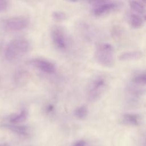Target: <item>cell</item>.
I'll return each instance as SVG.
<instances>
[{
  "mask_svg": "<svg viewBox=\"0 0 146 146\" xmlns=\"http://www.w3.org/2000/svg\"><path fill=\"white\" fill-rule=\"evenodd\" d=\"M29 64L44 73L51 74L56 71L54 64L46 59L34 58L29 61Z\"/></svg>",
  "mask_w": 146,
  "mask_h": 146,
  "instance_id": "52a82bcc",
  "label": "cell"
},
{
  "mask_svg": "<svg viewBox=\"0 0 146 146\" xmlns=\"http://www.w3.org/2000/svg\"><path fill=\"white\" fill-rule=\"evenodd\" d=\"M145 72L140 71L136 73L132 78V83L133 84L142 87L145 85Z\"/></svg>",
  "mask_w": 146,
  "mask_h": 146,
  "instance_id": "5bb4252c",
  "label": "cell"
},
{
  "mask_svg": "<svg viewBox=\"0 0 146 146\" xmlns=\"http://www.w3.org/2000/svg\"><path fill=\"white\" fill-rule=\"evenodd\" d=\"M51 37L53 44L58 49L66 50L68 46V40L64 30L59 26H54L51 31Z\"/></svg>",
  "mask_w": 146,
  "mask_h": 146,
  "instance_id": "5b68a950",
  "label": "cell"
},
{
  "mask_svg": "<svg viewBox=\"0 0 146 146\" xmlns=\"http://www.w3.org/2000/svg\"><path fill=\"white\" fill-rule=\"evenodd\" d=\"M140 117L134 113H125L123 116L122 121L124 124L128 125L136 126L140 123Z\"/></svg>",
  "mask_w": 146,
  "mask_h": 146,
  "instance_id": "8fae6325",
  "label": "cell"
},
{
  "mask_svg": "<svg viewBox=\"0 0 146 146\" xmlns=\"http://www.w3.org/2000/svg\"><path fill=\"white\" fill-rule=\"evenodd\" d=\"M29 41L23 37H18L12 39L6 46L5 56L7 60L14 62L22 58L30 50Z\"/></svg>",
  "mask_w": 146,
  "mask_h": 146,
  "instance_id": "6da1fadb",
  "label": "cell"
},
{
  "mask_svg": "<svg viewBox=\"0 0 146 146\" xmlns=\"http://www.w3.org/2000/svg\"><path fill=\"white\" fill-rule=\"evenodd\" d=\"M129 7L131 12L139 14L145 18V5L141 1H129Z\"/></svg>",
  "mask_w": 146,
  "mask_h": 146,
  "instance_id": "30bf717a",
  "label": "cell"
},
{
  "mask_svg": "<svg viewBox=\"0 0 146 146\" xmlns=\"http://www.w3.org/2000/svg\"><path fill=\"white\" fill-rule=\"evenodd\" d=\"M28 117V111L26 109H22L20 112L13 115L10 118V122L12 124H18L24 122Z\"/></svg>",
  "mask_w": 146,
  "mask_h": 146,
  "instance_id": "7c38bea8",
  "label": "cell"
},
{
  "mask_svg": "<svg viewBox=\"0 0 146 146\" xmlns=\"http://www.w3.org/2000/svg\"><path fill=\"white\" fill-rule=\"evenodd\" d=\"M143 55V52L140 51H131L121 54L119 59L123 62L136 60L140 59Z\"/></svg>",
  "mask_w": 146,
  "mask_h": 146,
  "instance_id": "9c48e42d",
  "label": "cell"
},
{
  "mask_svg": "<svg viewBox=\"0 0 146 146\" xmlns=\"http://www.w3.org/2000/svg\"><path fill=\"white\" fill-rule=\"evenodd\" d=\"M145 18L133 12H131L128 15V21L132 27L139 29L141 27L145 21Z\"/></svg>",
  "mask_w": 146,
  "mask_h": 146,
  "instance_id": "ba28073f",
  "label": "cell"
},
{
  "mask_svg": "<svg viewBox=\"0 0 146 146\" xmlns=\"http://www.w3.org/2000/svg\"><path fill=\"white\" fill-rule=\"evenodd\" d=\"M52 18L54 20L57 22H60L65 20L67 18L66 14L61 11H54L52 13Z\"/></svg>",
  "mask_w": 146,
  "mask_h": 146,
  "instance_id": "2e32d148",
  "label": "cell"
},
{
  "mask_svg": "<svg viewBox=\"0 0 146 146\" xmlns=\"http://www.w3.org/2000/svg\"><path fill=\"white\" fill-rule=\"evenodd\" d=\"M9 7V2L5 0H0V12L6 11Z\"/></svg>",
  "mask_w": 146,
  "mask_h": 146,
  "instance_id": "e0dca14e",
  "label": "cell"
},
{
  "mask_svg": "<svg viewBox=\"0 0 146 146\" xmlns=\"http://www.w3.org/2000/svg\"><path fill=\"white\" fill-rule=\"evenodd\" d=\"M86 142L84 140H79L75 142L73 144V146H86Z\"/></svg>",
  "mask_w": 146,
  "mask_h": 146,
  "instance_id": "ac0fdd59",
  "label": "cell"
},
{
  "mask_svg": "<svg viewBox=\"0 0 146 146\" xmlns=\"http://www.w3.org/2000/svg\"><path fill=\"white\" fill-rule=\"evenodd\" d=\"M92 13L96 16L100 17L108 14L121 6L120 2L113 1H98L91 2Z\"/></svg>",
  "mask_w": 146,
  "mask_h": 146,
  "instance_id": "3957f363",
  "label": "cell"
},
{
  "mask_svg": "<svg viewBox=\"0 0 146 146\" xmlns=\"http://www.w3.org/2000/svg\"><path fill=\"white\" fill-rule=\"evenodd\" d=\"M0 146H7L6 144H1Z\"/></svg>",
  "mask_w": 146,
  "mask_h": 146,
  "instance_id": "d6986e66",
  "label": "cell"
},
{
  "mask_svg": "<svg viewBox=\"0 0 146 146\" xmlns=\"http://www.w3.org/2000/svg\"><path fill=\"white\" fill-rule=\"evenodd\" d=\"M106 87V79L102 76L95 78L91 83L88 91V98L91 102L97 100L104 91Z\"/></svg>",
  "mask_w": 146,
  "mask_h": 146,
  "instance_id": "277c9868",
  "label": "cell"
},
{
  "mask_svg": "<svg viewBox=\"0 0 146 146\" xmlns=\"http://www.w3.org/2000/svg\"><path fill=\"white\" fill-rule=\"evenodd\" d=\"M95 58L98 63L106 67H111L114 64V48L108 43L99 44L95 50Z\"/></svg>",
  "mask_w": 146,
  "mask_h": 146,
  "instance_id": "7a4b0ae2",
  "label": "cell"
},
{
  "mask_svg": "<svg viewBox=\"0 0 146 146\" xmlns=\"http://www.w3.org/2000/svg\"><path fill=\"white\" fill-rule=\"evenodd\" d=\"M29 24L28 19L25 17L19 16L10 18L5 21V28L11 31H19L27 27Z\"/></svg>",
  "mask_w": 146,
  "mask_h": 146,
  "instance_id": "8992f818",
  "label": "cell"
},
{
  "mask_svg": "<svg viewBox=\"0 0 146 146\" xmlns=\"http://www.w3.org/2000/svg\"><path fill=\"white\" fill-rule=\"evenodd\" d=\"M88 114V110L86 106H81L76 108L74 111L75 116L80 120H83L86 118Z\"/></svg>",
  "mask_w": 146,
  "mask_h": 146,
  "instance_id": "9a60e30c",
  "label": "cell"
},
{
  "mask_svg": "<svg viewBox=\"0 0 146 146\" xmlns=\"http://www.w3.org/2000/svg\"><path fill=\"white\" fill-rule=\"evenodd\" d=\"M6 127L13 132L23 136L28 135L29 128L25 125H6Z\"/></svg>",
  "mask_w": 146,
  "mask_h": 146,
  "instance_id": "4fadbf2b",
  "label": "cell"
}]
</instances>
